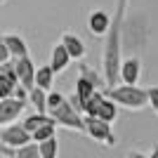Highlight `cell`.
<instances>
[{
    "label": "cell",
    "mask_w": 158,
    "mask_h": 158,
    "mask_svg": "<svg viewBox=\"0 0 158 158\" xmlns=\"http://www.w3.org/2000/svg\"><path fill=\"white\" fill-rule=\"evenodd\" d=\"M47 116L61 127H69V130H76V132L85 130L83 116L73 109L71 102L61 92H47Z\"/></svg>",
    "instance_id": "cell-1"
},
{
    "label": "cell",
    "mask_w": 158,
    "mask_h": 158,
    "mask_svg": "<svg viewBox=\"0 0 158 158\" xmlns=\"http://www.w3.org/2000/svg\"><path fill=\"white\" fill-rule=\"evenodd\" d=\"M2 43H5L10 57H14V59L28 57V47H26V43H24V38H19V35H2Z\"/></svg>",
    "instance_id": "cell-13"
},
{
    "label": "cell",
    "mask_w": 158,
    "mask_h": 158,
    "mask_svg": "<svg viewBox=\"0 0 158 158\" xmlns=\"http://www.w3.org/2000/svg\"><path fill=\"white\" fill-rule=\"evenodd\" d=\"M106 97L111 99L116 106H123V109H130V111H142L149 106V99H146V90L137 85H116L109 87V94Z\"/></svg>",
    "instance_id": "cell-2"
},
{
    "label": "cell",
    "mask_w": 158,
    "mask_h": 158,
    "mask_svg": "<svg viewBox=\"0 0 158 158\" xmlns=\"http://www.w3.org/2000/svg\"><path fill=\"white\" fill-rule=\"evenodd\" d=\"M146 17L144 14H135L130 21H123V31H120V50L123 47H132L135 52H139L146 45Z\"/></svg>",
    "instance_id": "cell-3"
},
{
    "label": "cell",
    "mask_w": 158,
    "mask_h": 158,
    "mask_svg": "<svg viewBox=\"0 0 158 158\" xmlns=\"http://www.w3.org/2000/svg\"><path fill=\"white\" fill-rule=\"evenodd\" d=\"M146 158H158V146H153V149H151V156H146Z\"/></svg>",
    "instance_id": "cell-26"
},
{
    "label": "cell",
    "mask_w": 158,
    "mask_h": 158,
    "mask_svg": "<svg viewBox=\"0 0 158 158\" xmlns=\"http://www.w3.org/2000/svg\"><path fill=\"white\" fill-rule=\"evenodd\" d=\"M38 153H40V158H57L59 156V142H57V137H50L45 142H40Z\"/></svg>",
    "instance_id": "cell-17"
},
{
    "label": "cell",
    "mask_w": 158,
    "mask_h": 158,
    "mask_svg": "<svg viewBox=\"0 0 158 158\" xmlns=\"http://www.w3.org/2000/svg\"><path fill=\"white\" fill-rule=\"evenodd\" d=\"M12 158H40V153H38V144L28 142V144L19 146V149H14V156H12Z\"/></svg>",
    "instance_id": "cell-21"
},
{
    "label": "cell",
    "mask_w": 158,
    "mask_h": 158,
    "mask_svg": "<svg viewBox=\"0 0 158 158\" xmlns=\"http://www.w3.org/2000/svg\"><path fill=\"white\" fill-rule=\"evenodd\" d=\"M14 73H17V83L24 90H33L35 87V64L31 61V57L14 59Z\"/></svg>",
    "instance_id": "cell-6"
},
{
    "label": "cell",
    "mask_w": 158,
    "mask_h": 158,
    "mask_svg": "<svg viewBox=\"0 0 158 158\" xmlns=\"http://www.w3.org/2000/svg\"><path fill=\"white\" fill-rule=\"evenodd\" d=\"M19 85L17 83V73H12V76H5V73H0V99H7L12 97L14 87Z\"/></svg>",
    "instance_id": "cell-18"
},
{
    "label": "cell",
    "mask_w": 158,
    "mask_h": 158,
    "mask_svg": "<svg viewBox=\"0 0 158 158\" xmlns=\"http://www.w3.org/2000/svg\"><path fill=\"white\" fill-rule=\"evenodd\" d=\"M28 102L35 109V113H47V92L45 90H40V87L28 90Z\"/></svg>",
    "instance_id": "cell-15"
},
{
    "label": "cell",
    "mask_w": 158,
    "mask_h": 158,
    "mask_svg": "<svg viewBox=\"0 0 158 158\" xmlns=\"http://www.w3.org/2000/svg\"><path fill=\"white\" fill-rule=\"evenodd\" d=\"M109 26H111V17L104 12V10H94L87 19V28L92 35H106L109 33Z\"/></svg>",
    "instance_id": "cell-9"
},
{
    "label": "cell",
    "mask_w": 158,
    "mask_h": 158,
    "mask_svg": "<svg viewBox=\"0 0 158 158\" xmlns=\"http://www.w3.org/2000/svg\"><path fill=\"white\" fill-rule=\"evenodd\" d=\"M50 137H57V125H43V127L31 132L33 144H40V142H45V139H50Z\"/></svg>",
    "instance_id": "cell-20"
},
{
    "label": "cell",
    "mask_w": 158,
    "mask_h": 158,
    "mask_svg": "<svg viewBox=\"0 0 158 158\" xmlns=\"http://www.w3.org/2000/svg\"><path fill=\"white\" fill-rule=\"evenodd\" d=\"M71 64V57H69V52L64 50V45H54V50H52V59H50V69H52V73L57 76V73H61V71H66V66Z\"/></svg>",
    "instance_id": "cell-11"
},
{
    "label": "cell",
    "mask_w": 158,
    "mask_h": 158,
    "mask_svg": "<svg viewBox=\"0 0 158 158\" xmlns=\"http://www.w3.org/2000/svg\"><path fill=\"white\" fill-rule=\"evenodd\" d=\"M139 73H142V61H139V57H127V59H120L118 78L123 80V85H137Z\"/></svg>",
    "instance_id": "cell-8"
},
{
    "label": "cell",
    "mask_w": 158,
    "mask_h": 158,
    "mask_svg": "<svg viewBox=\"0 0 158 158\" xmlns=\"http://www.w3.org/2000/svg\"><path fill=\"white\" fill-rule=\"evenodd\" d=\"M2 2H5V0H0V5H2Z\"/></svg>",
    "instance_id": "cell-27"
},
{
    "label": "cell",
    "mask_w": 158,
    "mask_h": 158,
    "mask_svg": "<svg viewBox=\"0 0 158 158\" xmlns=\"http://www.w3.org/2000/svg\"><path fill=\"white\" fill-rule=\"evenodd\" d=\"M94 118H99V120H104V123H109V125H111L113 120L118 118V106H116L111 99L104 94V99L99 102L97 111H94Z\"/></svg>",
    "instance_id": "cell-12"
},
{
    "label": "cell",
    "mask_w": 158,
    "mask_h": 158,
    "mask_svg": "<svg viewBox=\"0 0 158 158\" xmlns=\"http://www.w3.org/2000/svg\"><path fill=\"white\" fill-rule=\"evenodd\" d=\"M80 78H85L87 83H92L94 90H99V87H104V85H106V83H104V76H99V73L94 71L92 66H87V64L80 66Z\"/></svg>",
    "instance_id": "cell-19"
},
{
    "label": "cell",
    "mask_w": 158,
    "mask_h": 158,
    "mask_svg": "<svg viewBox=\"0 0 158 158\" xmlns=\"http://www.w3.org/2000/svg\"><path fill=\"white\" fill-rule=\"evenodd\" d=\"M61 45H64V50L69 52V57L71 59H83L85 57V43L78 38V35H73V33H64V38H61Z\"/></svg>",
    "instance_id": "cell-10"
},
{
    "label": "cell",
    "mask_w": 158,
    "mask_h": 158,
    "mask_svg": "<svg viewBox=\"0 0 158 158\" xmlns=\"http://www.w3.org/2000/svg\"><path fill=\"white\" fill-rule=\"evenodd\" d=\"M52 83H54V73H52V69H50V66H40V69H35V87H40V90L50 92Z\"/></svg>",
    "instance_id": "cell-16"
},
{
    "label": "cell",
    "mask_w": 158,
    "mask_h": 158,
    "mask_svg": "<svg viewBox=\"0 0 158 158\" xmlns=\"http://www.w3.org/2000/svg\"><path fill=\"white\" fill-rule=\"evenodd\" d=\"M24 109H26V102H19V99H14V97L0 99V125L5 127L10 123H14L21 116Z\"/></svg>",
    "instance_id": "cell-7"
},
{
    "label": "cell",
    "mask_w": 158,
    "mask_h": 158,
    "mask_svg": "<svg viewBox=\"0 0 158 158\" xmlns=\"http://www.w3.org/2000/svg\"><path fill=\"white\" fill-rule=\"evenodd\" d=\"M146 99H149V106L158 113V87H149L146 90Z\"/></svg>",
    "instance_id": "cell-22"
},
{
    "label": "cell",
    "mask_w": 158,
    "mask_h": 158,
    "mask_svg": "<svg viewBox=\"0 0 158 158\" xmlns=\"http://www.w3.org/2000/svg\"><path fill=\"white\" fill-rule=\"evenodd\" d=\"M10 59H12V57H10L5 43H2V35H0V64H5V61H10Z\"/></svg>",
    "instance_id": "cell-24"
},
{
    "label": "cell",
    "mask_w": 158,
    "mask_h": 158,
    "mask_svg": "<svg viewBox=\"0 0 158 158\" xmlns=\"http://www.w3.org/2000/svg\"><path fill=\"white\" fill-rule=\"evenodd\" d=\"M28 142H31V135L24 130V125H14V123H10V125H5L2 130H0V144H2V146L19 149V146L28 144Z\"/></svg>",
    "instance_id": "cell-5"
},
{
    "label": "cell",
    "mask_w": 158,
    "mask_h": 158,
    "mask_svg": "<svg viewBox=\"0 0 158 158\" xmlns=\"http://www.w3.org/2000/svg\"><path fill=\"white\" fill-rule=\"evenodd\" d=\"M12 97L19 99V102H28V90H24L21 85H17V87H14V92H12Z\"/></svg>",
    "instance_id": "cell-23"
},
{
    "label": "cell",
    "mask_w": 158,
    "mask_h": 158,
    "mask_svg": "<svg viewBox=\"0 0 158 158\" xmlns=\"http://www.w3.org/2000/svg\"><path fill=\"white\" fill-rule=\"evenodd\" d=\"M127 158H146V156H144V153H139V151H132Z\"/></svg>",
    "instance_id": "cell-25"
},
{
    "label": "cell",
    "mask_w": 158,
    "mask_h": 158,
    "mask_svg": "<svg viewBox=\"0 0 158 158\" xmlns=\"http://www.w3.org/2000/svg\"><path fill=\"white\" fill-rule=\"evenodd\" d=\"M83 125H85L83 132H85L90 139L99 142V144H106V146H116L118 144V139H116V135H113L111 125L104 123V120L94 118V116H83Z\"/></svg>",
    "instance_id": "cell-4"
},
{
    "label": "cell",
    "mask_w": 158,
    "mask_h": 158,
    "mask_svg": "<svg viewBox=\"0 0 158 158\" xmlns=\"http://www.w3.org/2000/svg\"><path fill=\"white\" fill-rule=\"evenodd\" d=\"M21 125H24V130L31 135L33 130H38V127H43V125H57V123H54V120L50 118L47 113H33V116H28V118L24 120Z\"/></svg>",
    "instance_id": "cell-14"
}]
</instances>
